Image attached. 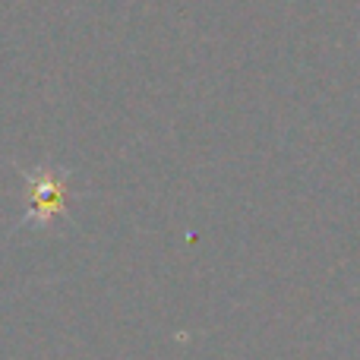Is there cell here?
Masks as SVG:
<instances>
[{
	"label": "cell",
	"mask_w": 360,
	"mask_h": 360,
	"mask_svg": "<svg viewBox=\"0 0 360 360\" xmlns=\"http://www.w3.org/2000/svg\"><path fill=\"white\" fill-rule=\"evenodd\" d=\"M60 193L63 184L51 174H38L32 177V212L29 218H51L57 209H60Z\"/></svg>",
	"instance_id": "1"
}]
</instances>
